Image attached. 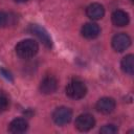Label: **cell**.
I'll list each match as a JSON object with an SVG mask.
<instances>
[{"label":"cell","mask_w":134,"mask_h":134,"mask_svg":"<svg viewBox=\"0 0 134 134\" xmlns=\"http://www.w3.org/2000/svg\"><path fill=\"white\" fill-rule=\"evenodd\" d=\"M86 15L92 20H99L105 15V8L99 3H92L87 6L86 8Z\"/></svg>","instance_id":"9c48e42d"},{"label":"cell","mask_w":134,"mask_h":134,"mask_svg":"<svg viewBox=\"0 0 134 134\" xmlns=\"http://www.w3.org/2000/svg\"><path fill=\"white\" fill-rule=\"evenodd\" d=\"M133 61H134L133 54H128L121 60V63H120L121 70L129 75H132L134 72V62Z\"/></svg>","instance_id":"4fadbf2b"},{"label":"cell","mask_w":134,"mask_h":134,"mask_svg":"<svg viewBox=\"0 0 134 134\" xmlns=\"http://www.w3.org/2000/svg\"><path fill=\"white\" fill-rule=\"evenodd\" d=\"M39 50V46L36 41L31 39H26L19 42L16 46V53L21 59H31Z\"/></svg>","instance_id":"6da1fadb"},{"label":"cell","mask_w":134,"mask_h":134,"mask_svg":"<svg viewBox=\"0 0 134 134\" xmlns=\"http://www.w3.org/2000/svg\"><path fill=\"white\" fill-rule=\"evenodd\" d=\"M111 19H112V23L115 26H119V27L126 26L129 23V15L121 9H117L113 12Z\"/></svg>","instance_id":"7c38bea8"},{"label":"cell","mask_w":134,"mask_h":134,"mask_svg":"<svg viewBox=\"0 0 134 134\" xmlns=\"http://www.w3.org/2000/svg\"><path fill=\"white\" fill-rule=\"evenodd\" d=\"M115 100L112 97H102L97 100L95 108L98 112L103 113V114H109L111 112L114 111L115 109Z\"/></svg>","instance_id":"ba28073f"},{"label":"cell","mask_w":134,"mask_h":134,"mask_svg":"<svg viewBox=\"0 0 134 134\" xmlns=\"http://www.w3.org/2000/svg\"><path fill=\"white\" fill-rule=\"evenodd\" d=\"M14 1H16V2H19V3H23V2H26L27 0H14Z\"/></svg>","instance_id":"ac0fdd59"},{"label":"cell","mask_w":134,"mask_h":134,"mask_svg":"<svg viewBox=\"0 0 134 134\" xmlns=\"http://www.w3.org/2000/svg\"><path fill=\"white\" fill-rule=\"evenodd\" d=\"M58 89V81L54 76H45L40 83V91L43 94H52Z\"/></svg>","instance_id":"52a82bcc"},{"label":"cell","mask_w":134,"mask_h":134,"mask_svg":"<svg viewBox=\"0 0 134 134\" xmlns=\"http://www.w3.org/2000/svg\"><path fill=\"white\" fill-rule=\"evenodd\" d=\"M8 23V15L4 12H0V27L7 25Z\"/></svg>","instance_id":"2e32d148"},{"label":"cell","mask_w":134,"mask_h":134,"mask_svg":"<svg viewBox=\"0 0 134 134\" xmlns=\"http://www.w3.org/2000/svg\"><path fill=\"white\" fill-rule=\"evenodd\" d=\"M71 118H72V111L67 107H59L52 113V119L59 126H63L70 122Z\"/></svg>","instance_id":"3957f363"},{"label":"cell","mask_w":134,"mask_h":134,"mask_svg":"<svg viewBox=\"0 0 134 134\" xmlns=\"http://www.w3.org/2000/svg\"><path fill=\"white\" fill-rule=\"evenodd\" d=\"M130 45H131V39L125 32L117 34L112 38V47L114 50L118 52L125 51Z\"/></svg>","instance_id":"8992f818"},{"label":"cell","mask_w":134,"mask_h":134,"mask_svg":"<svg viewBox=\"0 0 134 134\" xmlns=\"http://www.w3.org/2000/svg\"><path fill=\"white\" fill-rule=\"evenodd\" d=\"M28 128V124L24 118H15L10 121L8 126V131L14 134H21L24 133Z\"/></svg>","instance_id":"8fae6325"},{"label":"cell","mask_w":134,"mask_h":134,"mask_svg":"<svg viewBox=\"0 0 134 134\" xmlns=\"http://www.w3.org/2000/svg\"><path fill=\"white\" fill-rule=\"evenodd\" d=\"M8 105H9V100L7 95L0 90V111H5L8 108Z\"/></svg>","instance_id":"5bb4252c"},{"label":"cell","mask_w":134,"mask_h":134,"mask_svg":"<svg viewBox=\"0 0 134 134\" xmlns=\"http://www.w3.org/2000/svg\"><path fill=\"white\" fill-rule=\"evenodd\" d=\"M81 32L84 38L91 40V39H95L96 37H98V35L100 32V28L95 23H86L83 25Z\"/></svg>","instance_id":"30bf717a"},{"label":"cell","mask_w":134,"mask_h":134,"mask_svg":"<svg viewBox=\"0 0 134 134\" xmlns=\"http://www.w3.org/2000/svg\"><path fill=\"white\" fill-rule=\"evenodd\" d=\"M117 128L114 126V125H106L104 127L100 128L99 132L102 134H114V133H117Z\"/></svg>","instance_id":"9a60e30c"},{"label":"cell","mask_w":134,"mask_h":134,"mask_svg":"<svg viewBox=\"0 0 134 134\" xmlns=\"http://www.w3.org/2000/svg\"><path fill=\"white\" fill-rule=\"evenodd\" d=\"M94 125H95V119L89 113L81 114L75 119V128L82 132H87L91 130L94 127Z\"/></svg>","instance_id":"277c9868"},{"label":"cell","mask_w":134,"mask_h":134,"mask_svg":"<svg viewBox=\"0 0 134 134\" xmlns=\"http://www.w3.org/2000/svg\"><path fill=\"white\" fill-rule=\"evenodd\" d=\"M87 93V87L79 79L71 80L66 86V94L72 99H81Z\"/></svg>","instance_id":"7a4b0ae2"},{"label":"cell","mask_w":134,"mask_h":134,"mask_svg":"<svg viewBox=\"0 0 134 134\" xmlns=\"http://www.w3.org/2000/svg\"><path fill=\"white\" fill-rule=\"evenodd\" d=\"M28 31L30 34H32L34 36H36L46 47H51V45H52L51 38L43 27H41L38 24H31L28 27Z\"/></svg>","instance_id":"5b68a950"},{"label":"cell","mask_w":134,"mask_h":134,"mask_svg":"<svg viewBox=\"0 0 134 134\" xmlns=\"http://www.w3.org/2000/svg\"><path fill=\"white\" fill-rule=\"evenodd\" d=\"M1 73L7 79V80H9V81H13V79H12V76H10V74L7 72V71H5L4 69H1Z\"/></svg>","instance_id":"e0dca14e"}]
</instances>
